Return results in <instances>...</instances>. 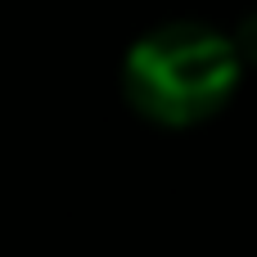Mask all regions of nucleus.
<instances>
[{"mask_svg": "<svg viewBox=\"0 0 257 257\" xmlns=\"http://www.w3.org/2000/svg\"><path fill=\"white\" fill-rule=\"evenodd\" d=\"M239 72L244 68L226 32L194 18H172L149 27L126 50L122 90L145 122L185 131L230 104V95L239 90Z\"/></svg>", "mask_w": 257, "mask_h": 257, "instance_id": "obj_1", "label": "nucleus"}, {"mask_svg": "<svg viewBox=\"0 0 257 257\" xmlns=\"http://www.w3.org/2000/svg\"><path fill=\"white\" fill-rule=\"evenodd\" d=\"M226 41H230V50H235L239 68H257V9L239 18V27H235Z\"/></svg>", "mask_w": 257, "mask_h": 257, "instance_id": "obj_2", "label": "nucleus"}]
</instances>
